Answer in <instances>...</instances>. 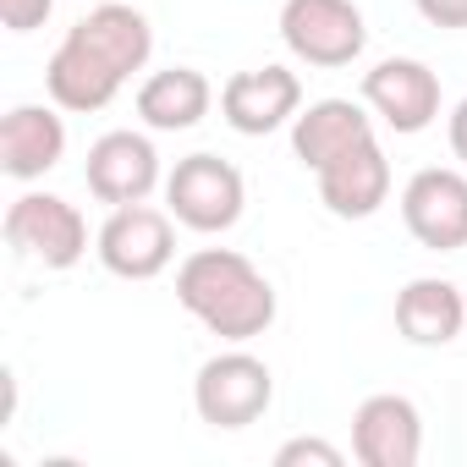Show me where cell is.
Instances as JSON below:
<instances>
[{"label":"cell","instance_id":"1","mask_svg":"<svg viewBox=\"0 0 467 467\" xmlns=\"http://www.w3.org/2000/svg\"><path fill=\"white\" fill-rule=\"evenodd\" d=\"M176 297H182L187 314H198L225 341H254L275 319L270 281L243 254H231V248H198L176 270Z\"/></svg>","mask_w":467,"mask_h":467},{"label":"cell","instance_id":"2","mask_svg":"<svg viewBox=\"0 0 467 467\" xmlns=\"http://www.w3.org/2000/svg\"><path fill=\"white\" fill-rule=\"evenodd\" d=\"M165 198H171V214L182 225L225 231L243 214V176L220 154H187V160H176V171L165 182Z\"/></svg>","mask_w":467,"mask_h":467},{"label":"cell","instance_id":"3","mask_svg":"<svg viewBox=\"0 0 467 467\" xmlns=\"http://www.w3.org/2000/svg\"><path fill=\"white\" fill-rule=\"evenodd\" d=\"M6 243L28 259H39L45 270H72L88 248V225L83 214L67 203V198H50V192H28L12 203L6 214Z\"/></svg>","mask_w":467,"mask_h":467},{"label":"cell","instance_id":"4","mask_svg":"<svg viewBox=\"0 0 467 467\" xmlns=\"http://www.w3.org/2000/svg\"><path fill=\"white\" fill-rule=\"evenodd\" d=\"M270 396H275L270 368H265L259 358H248V352L209 358V363L198 368V390H192L198 418L214 423V429H243V423H254V418L270 407Z\"/></svg>","mask_w":467,"mask_h":467},{"label":"cell","instance_id":"5","mask_svg":"<svg viewBox=\"0 0 467 467\" xmlns=\"http://www.w3.org/2000/svg\"><path fill=\"white\" fill-rule=\"evenodd\" d=\"M281 34L308 67H347L363 50V39H368L363 34V12L352 6V0H286Z\"/></svg>","mask_w":467,"mask_h":467},{"label":"cell","instance_id":"6","mask_svg":"<svg viewBox=\"0 0 467 467\" xmlns=\"http://www.w3.org/2000/svg\"><path fill=\"white\" fill-rule=\"evenodd\" d=\"M171 248H176L171 220H165L160 209H143V203H121V209L105 220V231H99V259H105V270L121 275V281H149V275H160V270L171 265Z\"/></svg>","mask_w":467,"mask_h":467},{"label":"cell","instance_id":"7","mask_svg":"<svg viewBox=\"0 0 467 467\" xmlns=\"http://www.w3.org/2000/svg\"><path fill=\"white\" fill-rule=\"evenodd\" d=\"M401 214H407V231L423 248H434V254L467 248V176L418 171L401 192Z\"/></svg>","mask_w":467,"mask_h":467},{"label":"cell","instance_id":"8","mask_svg":"<svg viewBox=\"0 0 467 467\" xmlns=\"http://www.w3.org/2000/svg\"><path fill=\"white\" fill-rule=\"evenodd\" d=\"M121 67L110 61V56H99L78 28L61 39V50L50 56V67H45V88H50V99L61 105V110H105L110 99H116V88H121Z\"/></svg>","mask_w":467,"mask_h":467},{"label":"cell","instance_id":"9","mask_svg":"<svg viewBox=\"0 0 467 467\" xmlns=\"http://www.w3.org/2000/svg\"><path fill=\"white\" fill-rule=\"evenodd\" d=\"M83 176H88V192L99 203H143L149 187H154V176H160V160H154L149 138H138V132H105L88 149Z\"/></svg>","mask_w":467,"mask_h":467},{"label":"cell","instance_id":"10","mask_svg":"<svg viewBox=\"0 0 467 467\" xmlns=\"http://www.w3.org/2000/svg\"><path fill=\"white\" fill-rule=\"evenodd\" d=\"M363 94L396 132H423L440 110V78L423 61H396V56L379 61L363 78Z\"/></svg>","mask_w":467,"mask_h":467},{"label":"cell","instance_id":"11","mask_svg":"<svg viewBox=\"0 0 467 467\" xmlns=\"http://www.w3.org/2000/svg\"><path fill=\"white\" fill-rule=\"evenodd\" d=\"M297 99H303V88H297V78L286 67H259V72H237V78L225 83L220 110H225V121L237 127V132L265 138L286 116H297Z\"/></svg>","mask_w":467,"mask_h":467},{"label":"cell","instance_id":"12","mask_svg":"<svg viewBox=\"0 0 467 467\" xmlns=\"http://www.w3.org/2000/svg\"><path fill=\"white\" fill-rule=\"evenodd\" d=\"M385 192H390V165H385L374 138H363V143H352V149H341L336 160L319 165V198L347 220L374 214L385 203Z\"/></svg>","mask_w":467,"mask_h":467},{"label":"cell","instance_id":"13","mask_svg":"<svg viewBox=\"0 0 467 467\" xmlns=\"http://www.w3.org/2000/svg\"><path fill=\"white\" fill-rule=\"evenodd\" d=\"M418 412L407 396H368L352 418V451L363 467H412L418 462Z\"/></svg>","mask_w":467,"mask_h":467},{"label":"cell","instance_id":"14","mask_svg":"<svg viewBox=\"0 0 467 467\" xmlns=\"http://www.w3.org/2000/svg\"><path fill=\"white\" fill-rule=\"evenodd\" d=\"M67 149V127L45 105H17L0 121V171L6 176H45Z\"/></svg>","mask_w":467,"mask_h":467},{"label":"cell","instance_id":"15","mask_svg":"<svg viewBox=\"0 0 467 467\" xmlns=\"http://www.w3.org/2000/svg\"><path fill=\"white\" fill-rule=\"evenodd\" d=\"M462 319H467V308L451 281H412L396 297V330L418 347H445L462 330Z\"/></svg>","mask_w":467,"mask_h":467},{"label":"cell","instance_id":"16","mask_svg":"<svg viewBox=\"0 0 467 467\" xmlns=\"http://www.w3.org/2000/svg\"><path fill=\"white\" fill-rule=\"evenodd\" d=\"M363 138H374L368 132V116L352 105V99H319V105H308V116H297V127H292V149H297V160L303 165H325V160H336L341 149H352V143H363Z\"/></svg>","mask_w":467,"mask_h":467},{"label":"cell","instance_id":"17","mask_svg":"<svg viewBox=\"0 0 467 467\" xmlns=\"http://www.w3.org/2000/svg\"><path fill=\"white\" fill-rule=\"evenodd\" d=\"M209 110V83L192 67H165L138 88V116L160 132H182Z\"/></svg>","mask_w":467,"mask_h":467},{"label":"cell","instance_id":"18","mask_svg":"<svg viewBox=\"0 0 467 467\" xmlns=\"http://www.w3.org/2000/svg\"><path fill=\"white\" fill-rule=\"evenodd\" d=\"M78 34H83L99 56H110L121 72H138V67L149 61V23H143V12H132V6H94V12L78 23Z\"/></svg>","mask_w":467,"mask_h":467},{"label":"cell","instance_id":"19","mask_svg":"<svg viewBox=\"0 0 467 467\" xmlns=\"http://www.w3.org/2000/svg\"><path fill=\"white\" fill-rule=\"evenodd\" d=\"M303 462H319V467H341V451L325 445V440H292L275 451V467H303Z\"/></svg>","mask_w":467,"mask_h":467},{"label":"cell","instance_id":"20","mask_svg":"<svg viewBox=\"0 0 467 467\" xmlns=\"http://www.w3.org/2000/svg\"><path fill=\"white\" fill-rule=\"evenodd\" d=\"M50 6H56V0H0V23L28 34V28H39L50 17Z\"/></svg>","mask_w":467,"mask_h":467},{"label":"cell","instance_id":"21","mask_svg":"<svg viewBox=\"0 0 467 467\" xmlns=\"http://www.w3.org/2000/svg\"><path fill=\"white\" fill-rule=\"evenodd\" d=\"M418 12L434 28H467V0H418Z\"/></svg>","mask_w":467,"mask_h":467},{"label":"cell","instance_id":"22","mask_svg":"<svg viewBox=\"0 0 467 467\" xmlns=\"http://www.w3.org/2000/svg\"><path fill=\"white\" fill-rule=\"evenodd\" d=\"M451 149H456V160L467 165V99H462L456 116H451Z\"/></svg>","mask_w":467,"mask_h":467}]
</instances>
